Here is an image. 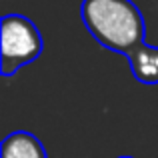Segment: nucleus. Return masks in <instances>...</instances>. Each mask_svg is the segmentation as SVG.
I'll list each match as a JSON object with an SVG mask.
<instances>
[{
    "instance_id": "obj_3",
    "label": "nucleus",
    "mask_w": 158,
    "mask_h": 158,
    "mask_svg": "<svg viewBox=\"0 0 158 158\" xmlns=\"http://www.w3.org/2000/svg\"><path fill=\"white\" fill-rule=\"evenodd\" d=\"M0 158H48V154L32 132L16 130L2 140Z\"/></svg>"
},
{
    "instance_id": "obj_5",
    "label": "nucleus",
    "mask_w": 158,
    "mask_h": 158,
    "mask_svg": "<svg viewBox=\"0 0 158 158\" xmlns=\"http://www.w3.org/2000/svg\"><path fill=\"white\" fill-rule=\"evenodd\" d=\"M118 158H134V156H118Z\"/></svg>"
},
{
    "instance_id": "obj_1",
    "label": "nucleus",
    "mask_w": 158,
    "mask_h": 158,
    "mask_svg": "<svg viewBox=\"0 0 158 158\" xmlns=\"http://www.w3.org/2000/svg\"><path fill=\"white\" fill-rule=\"evenodd\" d=\"M82 22L100 46L128 56L146 38L144 16L132 0H84Z\"/></svg>"
},
{
    "instance_id": "obj_4",
    "label": "nucleus",
    "mask_w": 158,
    "mask_h": 158,
    "mask_svg": "<svg viewBox=\"0 0 158 158\" xmlns=\"http://www.w3.org/2000/svg\"><path fill=\"white\" fill-rule=\"evenodd\" d=\"M126 58L130 62L132 74L138 82L148 86L158 84V46H150V44L142 42Z\"/></svg>"
},
{
    "instance_id": "obj_2",
    "label": "nucleus",
    "mask_w": 158,
    "mask_h": 158,
    "mask_svg": "<svg viewBox=\"0 0 158 158\" xmlns=\"http://www.w3.org/2000/svg\"><path fill=\"white\" fill-rule=\"evenodd\" d=\"M0 26V72L2 76H12L40 56L42 36L36 24L22 14L2 16Z\"/></svg>"
}]
</instances>
